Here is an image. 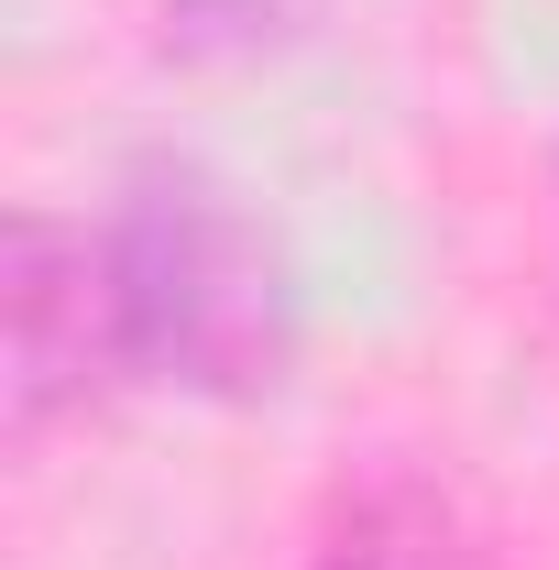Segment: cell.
<instances>
[{
  "label": "cell",
  "mask_w": 559,
  "mask_h": 570,
  "mask_svg": "<svg viewBox=\"0 0 559 570\" xmlns=\"http://www.w3.org/2000/svg\"><path fill=\"white\" fill-rule=\"evenodd\" d=\"M99 296H110V352L187 395H264L296 341L264 230L209 176H143L121 198L99 242Z\"/></svg>",
  "instance_id": "obj_1"
},
{
  "label": "cell",
  "mask_w": 559,
  "mask_h": 570,
  "mask_svg": "<svg viewBox=\"0 0 559 570\" xmlns=\"http://www.w3.org/2000/svg\"><path fill=\"white\" fill-rule=\"evenodd\" d=\"M0 318H11V428H45L56 406L88 395V362L110 352V296L99 253L56 219H11V264H0Z\"/></svg>",
  "instance_id": "obj_2"
},
{
  "label": "cell",
  "mask_w": 559,
  "mask_h": 570,
  "mask_svg": "<svg viewBox=\"0 0 559 570\" xmlns=\"http://www.w3.org/2000/svg\"><path fill=\"white\" fill-rule=\"evenodd\" d=\"M318 570H483V549L418 494V483H384L341 515V538L318 549Z\"/></svg>",
  "instance_id": "obj_3"
}]
</instances>
